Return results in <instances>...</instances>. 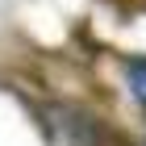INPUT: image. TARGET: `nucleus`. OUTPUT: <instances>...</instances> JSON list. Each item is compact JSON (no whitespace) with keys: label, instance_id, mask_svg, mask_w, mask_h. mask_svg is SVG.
<instances>
[{"label":"nucleus","instance_id":"nucleus-1","mask_svg":"<svg viewBox=\"0 0 146 146\" xmlns=\"http://www.w3.org/2000/svg\"><path fill=\"white\" fill-rule=\"evenodd\" d=\"M129 84H134L138 100L146 104V58H138V63H129Z\"/></svg>","mask_w":146,"mask_h":146}]
</instances>
